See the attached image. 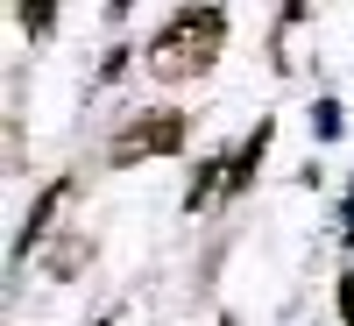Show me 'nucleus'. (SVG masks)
Returning a JSON list of instances; mask_svg holds the SVG:
<instances>
[{"instance_id": "4", "label": "nucleus", "mask_w": 354, "mask_h": 326, "mask_svg": "<svg viewBox=\"0 0 354 326\" xmlns=\"http://www.w3.org/2000/svg\"><path fill=\"white\" fill-rule=\"evenodd\" d=\"M270 135H277V121H255V135L234 150V170H227V192H248V177L262 170V150H270Z\"/></svg>"}, {"instance_id": "8", "label": "nucleus", "mask_w": 354, "mask_h": 326, "mask_svg": "<svg viewBox=\"0 0 354 326\" xmlns=\"http://www.w3.org/2000/svg\"><path fill=\"white\" fill-rule=\"evenodd\" d=\"M340 312H347V326H354V270L340 277Z\"/></svg>"}, {"instance_id": "6", "label": "nucleus", "mask_w": 354, "mask_h": 326, "mask_svg": "<svg viewBox=\"0 0 354 326\" xmlns=\"http://www.w3.org/2000/svg\"><path fill=\"white\" fill-rule=\"evenodd\" d=\"M50 21H57V15L43 8V0H36V8H21V28H28V36H50Z\"/></svg>"}, {"instance_id": "3", "label": "nucleus", "mask_w": 354, "mask_h": 326, "mask_svg": "<svg viewBox=\"0 0 354 326\" xmlns=\"http://www.w3.org/2000/svg\"><path fill=\"white\" fill-rule=\"evenodd\" d=\"M227 170H234V156H198V170H192V185H185V213H198V206H213L220 192H227Z\"/></svg>"}, {"instance_id": "9", "label": "nucleus", "mask_w": 354, "mask_h": 326, "mask_svg": "<svg viewBox=\"0 0 354 326\" xmlns=\"http://www.w3.org/2000/svg\"><path fill=\"white\" fill-rule=\"evenodd\" d=\"M340 242H354V192H347V213H340Z\"/></svg>"}, {"instance_id": "11", "label": "nucleus", "mask_w": 354, "mask_h": 326, "mask_svg": "<svg viewBox=\"0 0 354 326\" xmlns=\"http://www.w3.org/2000/svg\"><path fill=\"white\" fill-rule=\"evenodd\" d=\"M100 326H106V319H100Z\"/></svg>"}, {"instance_id": "10", "label": "nucleus", "mask_w": 354, "mask_h": 326, "mask_svg": "<svg viewBox=\"0 0 354 326\" xmlns=\"http://www.w3.org/2000/svg\"><path fill=\"white\" fill-rule=\"evenodd\" d=\"M220 326H234V319H220Z\"/></svg>"}, {"instance_id": "2", "label": "nucleus", "mask_w": 354, "mask_h": 326, "mask_svg": "<svg viewBox=\"0 0 354 326\" xmlns=\"http://www.w3.org/2000/svg\"><path fill=\"white\" fill-rule=\"evenodd\" d=\"M185 150V114L177 107H149V114H135V121L113 135V150L106 163L113 170H128V163H149V156H177Z\"/></svg>"}, {"instance_id": "7", "label": "nucleus", "mask_w": 354, "mask_h": 326, "mask_svg": "<svg viewBox=\"0 0 354 326\" xmlns=\"http://www.w3.org/2000/svg\"><path fill=\"white\" fill-rule=\"evenodd\" d=\"M312 121H319V135H340V107H333V100H319Z\"/></svg>"}, {"instance_id": "5", "label": "nucleus", "mask_w": 354, "mask_h": 326, "mask_svg": "<svg viewBox=\"0 0 354 326\" xmlns=\"http://www.w3.org/2000/svg\"><path fill=\"white\" fill-rule=\"evenodd\" d=\"M57 199H64V177H57V185L36 199V206H28V220H21V242H15V255H28V248H36L43 242V227H50V213H57Z\"/></svg>"}, {"instance_id": "1", "label": "nucleus", "mask_w": 354, "mask_h": 326, "mask_svg": "<svg viewBox=\"0 0 354 326\" xmlns=\"http://www.w3.org/2000/svg\"><path fill=\"white\" fill-rule=\"evenodd\" d=\"M220 43H227V15H220V8H177V15L156 28V36H149L142 64H149V78L177 85V78H198V71H213Z\"/></svg>"}]
</instances>
